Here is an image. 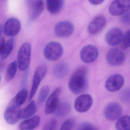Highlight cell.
<instances>
[{
	"label": "cell",
	"instance_id": "cell-1",
	"mask_svg": "<svg viewBox=\"0 0 130 130\" xmlns=\"http://www.w3.org/2000/svg\"><path fill=\"white\" fill-rule=\"evenodd\" d=\"M87 71L85 68L77 69L71 75L68 83L70 90L74 94L85 92L88 87Z\"/></svg>",
	"mask_w": 130,
	"mask_h": 130
},
{
	"label": "cell",
	"instance_id": "cell-2",
	"mask_svg": "<svg viewBox=\"0 0 130 130\" xmlns=\"http://www.w3.org/2000/svg\"><path fill=\"white\" fill-rule=\"evenodd\" d=\"M31 46L29 43L22 45L19 50L17 56V63L19 69L22 71L26 70L29 67L31 61Z\"/></svg>",
	"mask_w": 130,
	"mask_h": 130
},
{
	"label": "cell",
	"instance_id": "cell-3",
	"mask_svg": "<svg viewBox=\"0 0 130 130\" xmlns=\"http://www.w3.org/2000/svg\"><path fill=\"white\" fill-rule=\"evenodd\" d=\"M63 48L62 45L57 42L48 43L44 50L45 58L51 61H55L59 59L63 55Z\"/></svg>",
	"mask_w": 130,
	"mask_h": 130
},
{
	"label": "cell",
	"instance_id": "cell-4",
	"mask_svg": "<svg viewBox=\"0 0 130 130\" xmlns=\"http://www.w3.org/2000/svg\"><path fill=\"white\" fill-rule=\"evenodd\" d=\"M130 10V0H114L109 9L112 15H122Z\"/></svg>",
	"mask_w": 130,
	"mask_h": 130
},
{
	"label": "cell",
	"instance_id": "cell-5",
	"mask_svg": "<svg viewBox=\"0 0 130 130\" xmlns=\"http://www.w3.org/2000/svg\"><path fill=\"white\" fill-rule=\"evenodd\" d=\"M47 69L44 65H41L37 67L35 71L32 80V85L30 93V99L35 95L41 81L47 74Z\"/></svg>",
	"mask_w": 130,
	"mask_h": 130
},
{
	"label": "cell",
	"instance_id": "cell-6",
	"mask_svg": "<svg viewBox=\"0 0 130 130\" xmlns=\"http://www.w3.org/2000/svg\"><path fill=\"white\" fill-rule=\"evenodd\" d=\"M99 55V49L96 46L92 45H88L84 47L80 53V59L84 62L87 63L95 61Z\"/></svg>",
	"mask_w": 130,
	"mask_h": 130
},
{
	"label": "cell",
	"instance_id": "cell-7",
	"mask_svg": "<svg viewBox=\"0 0 130 130\" xmlns=\"http://www.w3.org/2000/svg\"><path fill=\"white\" fill-rule=\"evenodd\" d=\"M93 100L91 95L87 94L80 95L76 99L74 107L76 111L80 113L87 111L91 108Z\"/></svg>",
	"mask_w": 130,
	"mask_h": 130
},
{
	"label": "cell",
	"instance_id": "cell-8",
	"mask_svg": "<svg viewBox=\"0 0 130 130\" xmlns=\"http://www.w3.org/2000/svg\"><path fill=\"white\" fill-rule=\"evenodd\" d=\"M106 59L110 65L118 66L124 63L125 60V56L121 49L114 48L109 51L106 54Z\"/></svg>",
	"mask_w": 130,
	"mask_h": 130
},
{
	"label": "cell",
	"instance_id": "cell-9",
	"mask_svg": "<svg viewBox=\"0 0 130 130\" xmlns=\"http://www.w3.org/2000/svg\"><path fill=\"white\" fill-rule=\"evenodd\" d=\"M122 112L121 106L118 103L114 102L106 106L104 110V115L108 120L115 121L120 118Z\"/></svg>",
	"mask_w": 130,
	"mask_h": 130
},
{
	"label": "cell",
	"instance_id": "cell-10",
	"mask_svg": "<svg viewBox=\"0 0 130 130\" xmlns=\"http://www.w3.org/2000/svg\"><path fill=\"white\" fill-rule=\"evenodd\" d=\"M26 4L30 19L35 20L38 18L43 11L44 4L42 0H27Z\"/></svg>",
	"mask_w": 130,
	"mask_h": 130
},
{
	"label": "cell",
	"instance_id": "cell-11",
	"mask_svg": "<svg viewBox=\"0 0 130 130\" xmlns=\"http://www.w3.org/2000/svg\"><path fill=\"white\" fill-rule=\"evenodd\" d=\"M61 92L60 88H57L48 97L45 104V112L47 115L54 113L59 104V98Z\"/></svg>",
	"mask_w": 130,
	"mask_h": 130
},
{
	"label": "cell",
	"instance_id": "cell-12",
	"mask_svg": "<svg viewBox=\"0 0 130 130\" xmlns=\"http://www.w3.org/2000/svg\"><path fill=\"white\" fill-rule=\"evenodd\" d=\"M21 110L20 106L15 103L9 106L4 112V118L6 121L9 124H16L20 119V114Z\"/></svg>",
	"mask_w": 130,
	"mask_h": 130
},
{
	"label": "cell",
	"instance_id": "cell-13",
	"mask_svg": "<svg viewBox=\"0 0 130 130\" xmlns=\"http://www.w3.org/2000/svg\"><path fill=\"white\" fill-rule=\"evenodd\" d=\"M124 83V79L122 75L115 74L107 79L105 83V87L109 92H116L121 89Z\"/></svg>",
	"mask_w": 130,
	"mask_h": 130
},
{
	"label": "cell",
	"instance_id": "cell-14",
	"mask_svg": "<svg viewBox=\"0 0 130 130\" xmlns=\"http://www.w3.org/2000/svg\"><path fill=\"white\" fill-rule=\"evenodd\" d=\"M123 32L120 29L114 28L109 29L105 35V40L108 44L116 46L121 43L123 39Z\"/></svg>",
	"mask_w": 130,
	"mask_h": 130
},
{
	"label": "cell",
	"instance_id": "cell-15",
	"mask_svg": "<svg viewBox=\"0 0 130 130\" xmlns=\"http://www.w3.org/2000/svg\"><path fill=\"white\" fill-rule=\"evenodd\" d=\"M74 30L73 25L68 21H61L55 27V35L60 37H67L72 35Z\"/></svg>",
	"mask_w": 130,
	"mask_h": 130
},
{
	"label": "cell",
	"instance_id": "cell-16",
	"mask_svg": "<svg viewBox=\"0 0 130 130\" xmlns=\"http://www.w3.org/2000/svg\"><path fill=\"white\" fill-rule=\"evenodd\" d=\"M21 27V24L18 20L16 18H11L6 22L4 31L6 35L13 37L19 33Z\"/></svg>",
	"mask_w": 130,
	"mask_h": 130
},
{
	"label": "cell",
	"instance_id": "cell-17",
	"mask_svg": "<svg viewBox=\"0 0 130 130\" xmlns=\"http://www.w3.org/2000/svg\"><path fill=\"white\" fill-rule=\"evenodd\" d=\"M107 21L105 17L100 15L96 17L91 21L88 27L90 34L95 35L100 32L106 25Z\"/></svg>",
	"mask_w": 130,
	"mask_h": 130
},
{
	"label": "cell",
	"instance_id": "cell-18",
	"mask_svg": "<svg viewBox=\"0 0 130 130\" xmlns=\"http://www.w3.org/2000/svg\"><path fill=\"white\" fill-rule=\"evenodd\" d=\"M41 118L39 116L26 119L20 122L19 129L22 130H33L39 125Z\"/></svg>",
	"mask_w": 130,
	"mask_h": 130
},
{
	"label": "cell",
	"instance_id": "cell-19",
	"mask_svg": "<svg viewBox=\"0 0 130 130\" xmlns=\"http://www.w3.org/2000/svg\"><path fill=\"white\" fill-rule=\"evenodd\" d=\"M37 107L34 101H31L25 108L20 111V118L22 119H26L31 118L37 112Z\"/></svg>",
	"mask_w": 130,
	"mask_h": 130
},
{
	"label": "cell",
	"instance_id": "cell-20",
	"mask_svg": "<svg viewBox=\"0 0 130 130\" xmlns=\"http://www.w3.org/2000/svg\"><path fill=\"white\" fill-rule=\"evenodd\" d=\"M48 12L52 14L58 13L63 6L64 0H46Z\"/></svg>",
	"mask_w": 130,
	"mask_h": 130
},
{
	"label": "cell",
	"instance_id": "cell-21",
	"mask_svg": "<svg viewBox=\"0 0 130 130\" xmlns=\"http://www.w3.org/2000/svg\"><path fill=\"white\" fill-rule=\"evenodd\" d=\"M70 71L69 66L66 63L58 64L53 69V74L57 78H63L69 74Z\"/></svg>",
	"mask_w": 130,
	"mask_h": 130
},
{
	"label": "cell",
	"instance_id": "cell-22",
	"mask_svg": "<svg viewBox=\"0 0 130 130\" xmlns=\"http://www.w3.org/2000/svg\"><path fill=\"white\" fill-rule=\"evenodd\" d=\"M71 110V106L69 103L67 102L61 103H59L54 114L57 117L62 118L69 114Z\"/></svg>",
	"mask_w": 130,
	"mask_h": 130
},
{
	"label": "cell",
	"instance_id": "cell-23",
	"mask_svg": "<svg viewBox=\"0 0 130 130\" xmlns=\"http://www.w3.org/2000/svg\"><path fill=\"white\" fill-rule=\"evenodd\" d=\"M115 127L118 130L130 129V116L124 115L120 117L116 122Z\"/></svg>",
	"mask_w": 130,
	"mask_h": 130
},
{
	"label": "cell",
	"instance_id": "cell-24",
	"mask_svg": "<svg viewBox=\"0 0 130 130\" xmlns=\"http://www.w3.org/2000/svg\"><path fill=\"white\" fill-rule=\"evenodd\" d=\"M14 40L13 38L10 39L6 42L2 50L0 51L1 57L3 60L8 57L12 52L14 47Z\"/></svg>",
	"mask_w": 130,
	"mask_h": 130
},
{
	"label": "cell",
	"instance_id": "cell-25",
	"mask_svg": "<svg viewBox=\"0 0 130 130\" xmlns=\"http://www.w3.org/2000/svg\"><path fill=\"white\" fill-rule=\"evenodd\" d=\"M17 66L18 63L15 61L11 62L8 65L6 75L7 81H10L14 78L17 71Z\"/></svg>",
	"mask_w": 130,
	"mask_h": 130
},
{
	"label": "cell",
	"instance_id": "cell-26",
	"mask_svg": "<svg viewBox=\"0 0 130 130\" xmlns=\"http://www.w3.org/2000/svg\"><path fill=\"white\" fill-rule=\"evenodd\" d=\"M28 92L26 89H23L16 95L13 99V103L19 106L24 104L26 101L28 96Z\"/></svg>",
	"mask_w": 130,
	"mask_h": 130
},
{
	"label": "cell",
	"instance_id": "cell-27",
	"mask_svg": "<svg viewBox=\"0 0 130 130\" xmlns=\"http://www.w3.org/2000/svg\"><path fill=\"white\" fill-rule=\"evenodd\" d=\"M50 92V87L45 86L41 89L38 98V104L39 105H42L47 99Z\"/></svg>",
	"mask_w": 130,
	"mask_h": 130
},
{
	"label": "cell",
	"instance_id": "cell-28",
	"mask_svg": "<svg viewBox=\"0 0 130 130\" xmlns=\"http://www.w3.org/2000/svg\"><path fill=\"white\" fill-rule=\"evenodd\" d=\"M58 125L57 121L55 119H52L46 122L43 125V130H54L57 129Z\"/></svg>",
	"mask_w": 130,
	"mask_h": 130
},
{
	"label": "cell",
	"instance_id": "cell-29",
	"mask_svg": "<svg viewBox=\"0 0 130 130\" xmlns=\"http://www.w3.org/2000/svg\"><path fill=\"white\" fill-rule=\"evenodd\" d=\"M121 44L122 48L127 49L130 47V30L128 31L124 35Z\"/></svg>",
	"mask_w": 130,
	"mask_h": 130
},
{
	"label": "cell",
	"instance_id": "cell-30",
	"mask_svg": "<svg viewBox=\"0 0 130 130\" xmlns=\"http://www.w3.org/2000/svg\"><path fill=\"white\" fill-rule=\"evenodd\" d=\"M75 125V122L72 119H69L65 121L61 125L60 130H72Z\"/></svg>",
	"mask_w": 130,
	"mask_h": 130
},
{
	"label": "cell",
	"instance_id": "cell-31",
	"mask_svg": "<svg viewBox=\"0 0 130 130\" xmlns=\"http://www.w3.org/2000/svg\"><path fill=\"white\" fill-rule=\"evenodd\" d=\"M79 130H96L97 128L92 124L88 122H84L80 124L77 128Z\"/></svg>",
	"mask_w": 130,
	"mask_h": 130
},
{
	"label": "cell",
	"instance_id": "cell-32",
	"mask_svg": "<svg viewBox=\"0 0 130 130\" xmlns=\"http://www.w3.org/2000/svg\"><path fill=\"white\" fill-rule=\"evenodd\" d=\"M121 21L125 25H130V10L122 15L121 17Z\"/></svg>",
	"mask_w": 130,
	"mask_h": 130
},
{
	"label": "cell",
	"instance_id": "cell-33",
	"mask_svg": "<svg viewBox=\"0 0 130 130\" xmlns=\"http://www.w3.org/2000/svg\"><path fill=\"white\" fill-rule=\"evenodd\" d=\"M105 0H89L91 4L94 5H97L102 4Z\"/></svg>",
	"mask_w": 130,
	"mask_h": 130
}]
</instances>
